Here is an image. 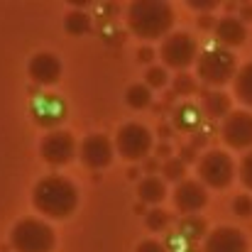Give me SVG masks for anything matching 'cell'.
Masks as SVG:
<instances>
[{
  "mask_svg": "<svg viewBox=\"0 0 252 252\" xmlns=\"http://www.w3.org/2000/svg\"><path fill=\"white\" fill-rule=\"evenodd\" d=\"M137 252H164V245L157 240H142L137 245Z\"/></svg>",
  "mask_w": 252,
  "mask_h": 252,
  "instance_id": "obj_29",
  "label": "cell"
},
{
  "mask_svg": "<svg viewBox=\"0 0 252 252\" xmlns=\"http://www.w3.org/2000/svg\"><path fill=\"white\" fill-rule=\"evenodd\" d=\"M220 137L233 150H252V113L233 110L220 125Z\"/></svg>",
  "mask_w": 252,
  "mask_h": 252,
  "instance_id": "obj_10",
  "label": "cell"
},
{
  "mask_svg": "<svg viewBox=\"0 0 252 252\" xmlns=\"http://www.w3.org/2000/svg\"><path fill=\"white\" fill-rule=\"evenodd\" d=\"M159 57H162L164 66L184 71V69H189L191 64L198 62V42L189 32H171L162 42Z\"/></svg>",
  "mask_w": 252,
  "mask_h": 252,
  "instance_id": "obj_7",
  "label": "cell"
},
{
  "mask_svg": "<svg viewBox=\"0 0 252 252\" xmlns=\"http://www.w3.org/2000/svg\"><path fill=\"white\" fill-rule=\"evenodd\" d=\"M174 93L176 95H191V93H196V81L189 74H179L174 79Z\"/></svg>",
  "mask_w": 252,
  "mask_h": 252,
  "instance_id": "obj_26",
  "label": "cell"
},
{
  "mask_svg": "<svg viewBox=\"0 0 252 252\" xmlns=\"http://www.w3.org/2000/svg\"><path fill=\"white\" fill-rule=\"evenodd\" d=\"M174 25V10L162 0H135L127 7V27L140 39H167Z\"/></svg>",
  "mask_w": 252,
  "mask_h": 252,
  "instance_id": "obj_2",
  "label": "cell"
},
{
  "mask_svg": "<svg viewBox=\"0 0 252 252\" xmlns=\"http://www.w3.org/2000/svg\"><path fill=\"white\" fill-rule=\"evenodd\" d=\"M137 59H140V62H145V64H150V62L155 59V52H152L150 47H142V49L137 52Z\"/></svg>",
  "mask_w": 252,
  "mask_h": 252,
  "instance_id": "obj_31",
  "label": "cell"
},
{
  "mask_svg": "<svg viewBox=\"0 0 252 252\" xmlns=\"http://www.w3.org/2000/svg\"><path fill=\"white\" fill-rule=\"evenodd\" d=\"M201 120H203V113L193 103H181L179 108H174V115H171L174 127L181 130V132H196Z\"/></svg>",
  "mask_w": 252,
  "mask_h": 252,
  "instance_id": "obj_16",
  "label": "cell"
},
{
  "mask_svg": "<svg viewBox=\"0 0 252 252\" xmlns=\"http://www.w3.org/2000/svg\"><path fill=\"white\" fill-rule=\"evenodd\" d=\"M115 145L105 135H88L79 145V157L88 169H105L113 162Z\"/></svg>",
  "mask_w": 252,
  "mask_h": 252,
  "instance_id": "obj_13",
  "label": "cell"
},
{
  "mask_svg": "<svg viewBox=\"0 0 252 252\" xmlns=\"http://www.w3.org/2000/svg\"><path fill=\"white\" fill-rule=\"evenodd\" d=\"M189 5H191L193 10H201V12H208V10H213V7H216L218 2H216V0H201V2H198V0H191Z\"/></svg>",
  "mask_w": 252,
  "mask_h": 252,
  "instance_id": "obj_30",
  "label": "cell"
},
{
  "mask_svg": "<svg viewBox=\"0 0 252 252\" xmlns=\"http://www.w3.org/2000/svg\"><path fill=\"white\" fill-rule=\"evenodd\" d=\"M181 152H184V157H181L184 162H191V159H193V147H184Z\"/></svg>",
  "mask_w": 252,
  "mask_h": 252,
  "instance_id": "obj_34",
  "label": "cell"
},
{
  "mask_svg": "<svg viewBox=\"0 0 252 252\" xmlns=\"http://www.w3.org/2000/svg\"><path fill=\"white\" fill-rule=\"evenodd\" d=\"M240 15H243V20H252V5H245L240 10Z\"/></svg>",
  "mask_w": 252,
  "mask_h": 252,
  "instance_id": "obj_35",
  "label": "cell"
},
{
  "mask_svg": "<svg viewBox=\"0 0 252 252\" xmlns=\"http://www.w3.org/2000/svg\"><path fill=\"white\" fill-rule=\"evenodd\" d=\"M125 103L132 110H145L152 105V88L147 84H132L125 91Z\"/></svg>",
  "mask_w": 252,
  "mask_h": 252,
  "instance_id": "obj_19",
  "label": "cell"
},
{
  "mask_svg": "<svg viewBox=\"0 0 252 252\" xmlns=\"http://www.w3.org/2000/svg\"><path fill=\"white\" fill-rule=\"evenodd\" d=\"M248 238L243 230L233 228V225H220L216 230H211L203 240V252H248Z\"/></svg>",
  "mask_w": 252,
  "mask_h": 252,
  "instance_id": "obj_14",
  "label": "cell"
},
{
  "mask_svg": "<svg viewBox=\"0 0 252 252\" xmlns=\"http://www.w3.org/2000/svg\"><path fill=\"white\" fill-rule=\"evenodd\" d=\"M184 176H186V162H184L181 157H171V159H167V162L162 164V179L181 184Z\"/></svg>",
  "mask_w": 252,
  "mask_h": 252,
  "instance_id": "obj_23",
  "label": "cell"
},
{
  "mask_svg": "<svg viewBox=\"0 0 252 252\" xmlns=\"http://www.w3.org/2000/svg\"><path fill=\"white\" fill-rule=\"evenodd\" d=\"M213 37H216L218 44H223V49H225V47H240V44L248 39V30H245V22H243L240 17L228 15V17H220V20L216 22Z\"/></svg>",
  "mask_w": 252,
  "mask_h": 252,
  "instance_id": "obj_15",
  "label": "cell"
},
{
  "mask_svg": "<svg viewBox=\"0 0 252 252\" xmlns=\"http://www.w3.org/2000/svg\"><path fill=\"white\" fill-rule=\"evenodd\" d=\"M157 132H159V137H164V140H167L169 135H171V132H169V127H167V125H159V130H157Z\"/></svg>",
  "mask_w": 252,
  "mask_h": 252,
  "instance_id": "obj_36",
  "label": "cell"
},
{
  "mask_svg": "<svg viewBox=\"0 0 252 252\" xmlns=\"http://www.w3.org/2000/svg\"><path fill=\"white\" fill-rule=\"evenodd\" d=\"M198 27H203V30H208V27H216V22L208 17V15H201L198 17Z\"/></svg>",
  "mask_w": 252,
  "mask_h": 252,
  "instance_id": "obj_33",
  "label": "cell"
},
{
  "mask_svg": "<svg viewBox=\"0 0 252 252\" xmlns=\"http://www.w3.org/2000/svg\"><path fill=\"white\" fill-rule=\"evenodd\" d=\"M64 30L71 37H81V34H86L91 30V15L84 12V10H71L66 15V20H64Z\"/></svg>",
  "mask_w": 252,
  "mask_h": 252,
  "instance_id": "obj_21",
  "label": "cell"
},
{
  "mask_svg": "<svg viewBox=\"0 0 252 252\" xmlns=\"http://www.w3.org/2000/svg\"><path fill=\"white\" fill-rule=\"evenodd\" d=\"M10 245L15 252H54V230L39 218H22L10 233Z\"/></svg>",
  "mask_w": 252,
  "mask_h": 252,
  "instance_id": "obj_3",
  "label": "cell"
},
{
  "mask_svg": "<svg viewBox=\"0 0 252 252\" xmlns=\"http://www.w3.org/2000/svg\"><path fill=\"white\" fill-rule=\"evenodd\" d=\"M179 235L196 243L206 235V220L203 218H196V216H186L181 223H179Z\"/></svg>",
  "mask_w": 252,
  "mask_h": 252,
  "instance_id": "obj_22",
  "label": "cell"
},
{
  "mask_svg": "<svg viewBox=\"0 0 252 252\" xmlns=\"http://www.w3.org/2000/svg\"><path fill=\"white\" fill-rule=\"evenodd\" d=\"M66 115H69V105L57 93H39L32 100V118L39 127H47L54 132L66 120Z\"/></svg>",
  "mask_w": 252,
  "mask_h": 252,
  "instance_id": "obj_9",
  "label": "cell"
},
{
  "mask_svg": "<svg viewBox=\"0 0 252 252\" xmlns=\"http://www.w3.org/2000/svg\"><path fill=\"white\" fill-rule=\"evenodd\" d=\"M32 203L47 218L64 220V218H69L76 211V206H79V191H76V186L66 176L49 174V176H44V179H39L34 184Z\"/></svg>",
  "mask_w": 252,
  "mask_h": 252,
  "instance_id": "obj_1",
  "label": "cell"
},
{
  "mask_svg": "<svg viewBox=\"0 0 252 252\" xmlns=\"http://www.w3.org/2000/svg\"><path fill=\"white\" fill-rule=\"evenodd\" d=\"M233 213H235L238 218H250L252 216V198L248 193L235 196V201H233Z\"/></svg>",
  "mask_w": 252,
  "mask_h": 252,
  "instance_id": "obj_27",
  "label": "cell"
},
{
  "mask_svg": "<svg viewBox=\"0 0 252 252\" xmlns=\"http://www.w3.org/2000/svg\"><path fill=\"white\" fill-rule=\"evenodd\" d=\"M235 179V162L220 150H211L198 159V181L208 189H228Z\"/></svg>",
  "mask_w": 252,
  "mask_h": 252,
  "instance_id": "obj_6",
  "label": "cell"
},
{
  "mask_svg": "<svg viewBox=\"0 0 252 252\" xmlns=\"http://www.w3.org/2000/svg\"><path fill=\"white\" fill-rule=\"evenodd\" d=\"M233 88H235V95L240 103H245L248 108H252V62L240 66L235 81H233Z\"/></svg>",
  "mask_w": 252,
  "mask_h": 252,
  "instance_id": "obj_20",
  "label": "cell"
},
{
  "mask_svg": "<svg viewBox=\"0 0 252 252\" xmlns=\"http://www.w3.org/2000/svg\"><path fill=\"white\" fill-rule=\"evenodd\" d=\"M152 147H155L152 132L142 123H125L115 135V152L127 162L145 159L152 152Z\"/></svg>",
  "mask_w": 252,
  "mask_h": 252,
  "instance_id": "obj_5",
  "label": "cell"
},
{
  "mask_svg": "<svg viewBox=\"0 0 252 252\" xmlns=\"http://www.w3.org/2000/svg\"><path fill=\"white\" fill-rule=\"evenodd\" d=\"M27 74L37 86H54L59 84L62 74H64V64L57 54L52 52H39L30 59L27 64Z\"/></svg>",
  "mask_w": 252,
  "mask_h": 252,
  "instance_id": "obj_12",
  "label": "cell"
},
{
  "mask_svg": "<svg viewBox=\"0 0 252 252\" xmlns=\"http://www.w3.org/2000/svg\"><path fill=\"white\" fill-rule=\"evenodd\" d=\"M145 84L150 86V88H162V86H167V69H162V66H150L147 74H145Z\"/></svg>",
  "mask_w": 252,
  "mask_h": 252,
  "instance_id": "obj_25",
  "label": "cell"
},
{
  "mask_svg": "<svg viewBox=\"0 0 252 252\" xmlns=\"http://www.w3.org/2000/svg\"><path fill=\"white\" fill-rule=\"evenodd\" d=\"M157 169V162H147V171H155Z\"/></svg>",
  "mask_w": 252,
  "mask_h": 252,
  "instance_id": "obj_37",
  "label": "cell"
},
{
  "mask_svg": "<svg viewBox=\"0 0 252 252\" xmlns=\"http://www.w3.org/2000/svg\"><path fill=\"white\" fill-rule=\"evenodd\" d=\"M240 181L245 184V189L252 191V150L243 157V162H240Z\"/></svg>",
  "mask_w": 252,
  "mask_h": 252,
  "instance_id": "obj_28",
  "label": "cell"
},
{
  "mask_svg": "<svg viewBox=\"0 0 252 252\" xmlns=\"http://www.w3.org/2000/svg\"><path fill=\"white\" fill-rule=\"evenodd\" d=\"M206 203H208V191H206V186L201 181L184 179L181 184H176V189H174V206H176L179 213L193 216Z\"/></svg>",
  "mask_w": 252,
  "mask_h": 252,
  "instance_id": "obj_11",
  "label": "cell"
},
{
  "mask_svg": "<svg viewBox=\"0 0 252 252\" xmlns=\"http://www.w3.org/2000/svg\"><path fill=\"white\" fill-rule=\"evenodd\" d=\"M233 110H230V98H228V93H223V91H206V95H203V115L206 118H211V120H225L228 115H230Z\"/></svg>",
  "mask_w": 252,
  "mask_h": 252,
  "instance_id": "obj_17",
  "label": "cell"
},
{
  "mask_svg": "<svg viewBox=\"0 0 252 252\" xmlns=\"http://www.w3.org/2000/svg\"><path fill=\"white\" fill-rule=\"evenodd\" d=\"M145 223H147V230L162 233V230H167V225H169V213L164 208H152V211L147 213Z\"/></svg>",
  "mask_w": 252,
  "mask_h": 252,
  "instance_id": "obj_24",
  "label": "cell"
},
{
  "mask_svg": "<svg viewBox=\"0 0 252 252\" xmlns=\"http://www.w3.org/2000/svg\"><path fill=\"white\" fill-rule=\"evenodd\" d=\"M39 155L47 164L62 167V164H69L79 155V147H76V140H74L71 132L54 130V132L44 135V140L39 142Z\"/></svg>",
  "mask_w": 252,
  "mask_h": 252,
  "instance_id": "obj_8",
  "label": "cell"
},
{
  "mask_svg": "<svg viewBox=\"0 0 252 252\" xmlns=\"http://www.w3.org/2000/svg\"><path fill=\"white\" fill-rule=\"evenodd\" d=\"M169 155H171V147H169L167 142H164V145H159V147H157V157H164V162H167V159H171V157H169Z\"/></svg>",
  "mask_w": 252,
  "mask_h": 252,
  "instance_id": "obj_32",
  "label": "cell"
},
{
  "mask_svg": "<svg viewBox=\"0 0 252 252\" xmlns=\"http://www.w3.org/2000/svg\"><path fill=\"white\" fill-rule=\"evenodd\" d=\"M238 62H235V54L230 49H223V47H213V49H206L198 54V62H196V74L201 81H206L208 86H223L228 81H235L238 76Z\"/></svg>",
  "mask_w": 252,
  "mask_h": 252,
  "instance_id": "obj_4",
  "label": "cell"
},
{
  "mask_svg": "<svg viewBox=\"0 0 252 252\" xmlns=\"http://www.w3.org/2000/svg\"><path fill=\"white\" fill-rule=\"evenodd\" d=\"M137 193H140V201H142V203L157 206V203H162V201L167 198V184H164V179L150 174V176H145V179L137 184Z\"/></svg>",
  "mask_w": 252,
  "mask_h": 252,
  "instance_id": "obj_18",
  "label": "cell"
}]
</instances>
